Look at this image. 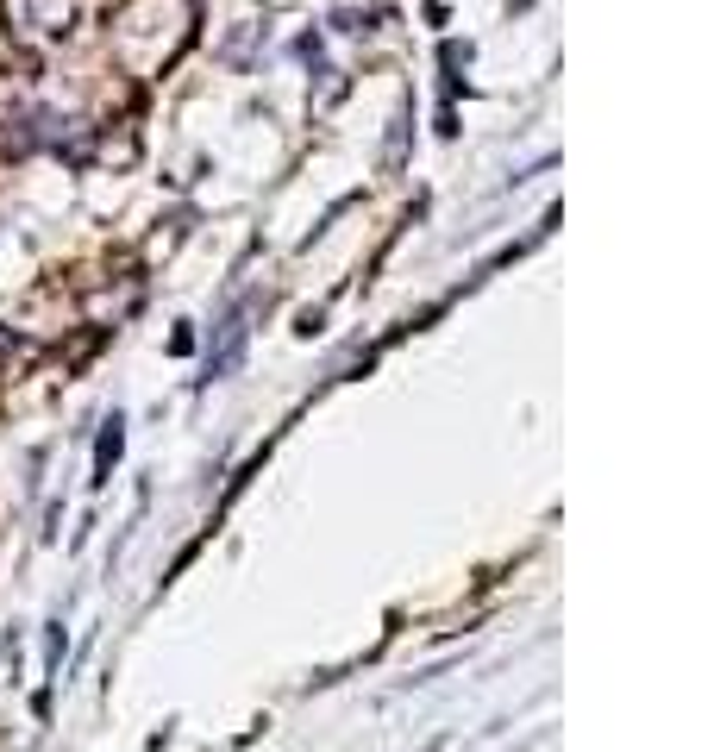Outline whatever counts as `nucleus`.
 Segmentation results:
<instances>
[{
    "label": "nucleus",
    "instance_id": "f257e3e1",
    "mask_svg": "<svg viewBox=\"0 0 714 752\" xmlns=\"http://www.w3.org/2000/svg\"><path fill=\"white\" fill-rule=\"evenodd\" d=\"M119 458V420H107V433H101V470Z\"/></svg>",
    "mask_w": 714,
    "mask_h": 752
}]
</instances>
